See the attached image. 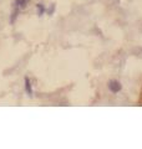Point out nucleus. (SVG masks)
<instances>
[{"label":"nucleus","instance_id":"f257e3e1","mask_svg":"<svg viewBox=\"0 0 142 149\" xmlns=\"http://www.w3.org/2000/svg\"><path fill=\"white\" fill-rule=\"evenodd\" d=\"M107 87H108V90L111 91L112 93H117V92H120V91H121V88H122L121 83L118 82V81H116V80H111V81H108Z\"/></svg>","mask_w":142,"mask_h":149},{"label":"nucleus","instance_id":"f03ea898","mask_svg":"<svg viewBox=\"0 0 142 149\" xmlns=\"http://www.w3.org/2000/svg\"><path fill=\"white\" fill-rule=\"evenodd\" d=\"M25 91L29 97H33V88H31V83L29 77H25Z\"/></svg>","mask_w":142,"mask_h":149},{"label":"nucleus","instance_id":"7ed1b4c3","mask_svg":"<svg viewBox=\"0 0 142 149\" xmlns=\"http://www.w3.org/2000/svg\"><path fill=\"white\" fill-rule=\"evenodd\" d=\"M27 1L29 0H15V3H14V5L19 9H24L26 5H27Z\"/></svg>","mask_w":142,"mask_h":149},{"label":"nucleus","instance_id":"20e7f679","mask_svg":"<svg viewBox=\"0 0 142 149\" xmlns=\"http://www.w3.org/2000/svg\"><path fill=\"white\" fill-rule=\"evenodd\" d=\"M36 9H38V15L39 16H43L45 14V11H46V8H45V5L41 4V3H39L38 5H36Z\"/></svg>","mask_w":142,"mask_h":149},{"label":"nucleus","instance_id":"39448f33","mask_svg":"<svg viewBox=\"0 0 142 149\" xmlns=\"http://www.w3.org/2000/svg\"><path fill=\"white\" fill-rule=\"evenodd\" d=\"M19 10H20V9L15 6V10H14V11L11 13V16H10V24H11V25L14 24V22H15L16 17H17V14H19Z\"/></svg>","mask_w":142,"mask_h":149},{"label":"nucleus","instance_id":"423d86ee","mask_svg":"<svg viewBox=\"0 0 142 149\" xmlns=\"http://www.w3.org/2000/svg\"><path fill=\"white\" fill-rule=\"evenodd\" d=\"M54 11H55V4H51V5H50V8L46 10V13H48V15H52Z\"/></svg>","mask_w":142,"mask_h":149}]
</instances>
